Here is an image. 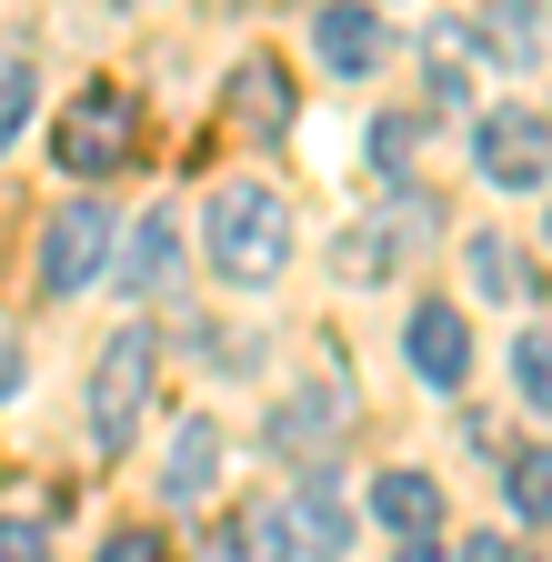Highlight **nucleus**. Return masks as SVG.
Listing matches in <instances>:
<instances>
[{"instance_id": "nucleus-8", "label": "nucleus", "mask_w": 552, "mask_h": 562, "mask_svg": "<svg viewBox=\"0 0 552 562\" xmlns=\"http://www.w3.org/2000/svg\"><path fill=\"white\" fill-rule=\"evenodd\" d=\"M341 432H352V392H341V382H312V392H292L282 412H271V452H282V462H292V452L312 462V452H331Z\"/></svg>"}, {"instance_id": "nucleus-5", "label": "nucleus", "mask_w": 552, "mask_h": 562, "mask_svg": "<svg viewBox=\"0 0 552 562\" xmlns=\"http://www.w3.org/2000/svg\"><path fill=\"white\" fill-rule=\"evenodd\" d=\"M472 161H482V181L493 191H532V181H552V121L542 111H482V131H472Z\"/></svg>"}, {"instance_id": "nucleus-3", "label": "nucleus", "mask_w": 552, "mask_h": 562, "mask_svg": "<svg viewBox=\"0 0 552 562\" xmlns=\"http://www.w3.org/2000/svg\"><path fill=\"white\" fill-rule=\"evenodd\" d=\"M131 140H142V101H131L121 81H91V91L60 101V121H50V161L71 171V181H111V171L131 161Z\"/></svg>"}, {"instance_id": "nucleus-17", "label": "nucleus", "mask_w": 552, "mask_h": 562, "mask_svg": "<svg viewBox=\"0 0 552 562\" xmlns=\"http://www.w3.org/2000/svg\"><path fill=\"white\" fill-rule=\"evenodd\" d=\"M512 382H522L532 412H552V331H522L512 341Z\"/></svg>"}, {"instance_id": "nucleus-18", "label": "nucleus", "mask_w": 552, "mask_h": 562, "mask_svg": "<svg viewBox=\"0 0 552 562\" xmlns=\"http://www.w3.org/2000/svg\"><path fill=\"white\" fill-rule=\"evenodd\" d=\"M21 121H31V70H0V151L21 140Z\"/></svg>"}, {"instance_id": "nucleus-16", "label": "nucleus", "mask_w": 552, "mask_h": 562, "mask_svg": "<svg viewBox=\"0 0 552 562\" xmlns=\"http://www.w3.org/2000/svg\"><path fill=\"white\" fill-rule=\"evenodd\" d=\"M462 251H472V281H482L493 302H512V292H522V261H512V241H503V232H472Z\"/></svg>"}, {"instance_id": "nucleus-21", "label": "nucleus", "mask_w": 552, "mask_h": 562, "mask_svg": "<svg viewBox=\"0 0 552 562\" xmlns=\"http://www.w3.org/2000/svg\"><path fill=\"white\" fill-rule=\"evenodd\" d=\"M423 140V121H372V151H382V171H402V151Z\"/></svg>"}, {"instance_id": "nucleus-10", "label": "nucleus", "mask_w": 552, "mask_h": 562, "mask_svg": "<svg viewBox=\"0 0 552 562\" xmlns=\"http://www.w3.org/2000/svg\"><path fill=\"white\" fill-rule=\"evenodd\" d=\"M222 482V422L212 412H191L181 432H171V462H161V492L171 503H201V492Z\"/></svg>"}, {"instance_id": "nucleus-6", "label": "nucleus", "mask_w": 552, "mask_h": 562, "mask_svg": "<svg viewBox=\"0 0 552 562\" xmlns=\"http://www.w3.org/2000/svg\"><path fill=\"white\" fill-rule=\"evenodd\" d=\"M121 222H111V201H71V211H50V232H41V292H81V281L111 261Z\"/></svg>"}, {"instance_id": "nucleus-14", "label": "nucleus", "mask_w": 552, "mask_h": 562, "mask_svg": "<svg viewBox=\"0 0 552 562\" xmlns=\"http://www.w3.org/2000/svg\"><path fill=\"white\" fill-rule=\"evenodd\" d=\"M482 41H493L503 70H532L542 60V11L532 0H493V11H482Z\"/></svg>"}, {"instance_id": "nucleus-15", "label": "nucleus", "mask_w": 552, "mask_h": 562, "mask_svg": "<svg viewBox=\"0 0 552 562\" xmlns=\"http://www.w3.org/2000/svg\"><path fill=\"white\" fill-rule=\"evenodd\" d=\"M503 492H512V513H522L532 532H552V452H522Z\"/></svg>"}, {"instance_id": "nucleus-9", "label": "nucleus", "mask_w": 552, "mask_h": 562, "mask_svg": "<svg viewBox=\"0 0 552 562\" xmlns=\"http://www.w3.org/2000/svg\"><path fill=\"white\" fill-rule=\"evenodd\" d=\"M402 351H412V372H423L432 392H462V372H472V331H462V312L452 302H423L402 322Z\"/></svg>"}, {"instance_id": "nucleus-7", "label": "nucleus", "mask_w": 552, "mask_h": 562, "mask_svg": "<svg viewBox=\"0 0 552 562\" xmlns=\"http://www.w3.org/2000/svg\"><path fill=\"white\" fill-rule=\"evenodd\" d=\"M312 50H322V70H341V81H372L382 11H372V0H322V11H312Z\"/></svg>"}, {"instance_id": "nucleus-13", "label": "nucleus", "mask_w": 552, "mask_h": 562, "mask_svg": "<svg viewBox=\"0 0 552 562\" xmlns=\"http://www.w3.org/2000/svg\"><path fill=\"white\" fill-rule=\"evenodd\" d=\"M171 271H181V222H171V211H151V222L121 241V281H131V292H161Z\"/></svg>"}, {"instance_id": "nucleus-11", "label": "nucleus", "mask_w": 552, "mask_h": 562, "mask_svg": "<svg viewBox=\"0 0 552 562\" xmlns=\"http://www.w3.org/2000/svg\"><path fill=\"white\" fill-rule=\"evenodd\" d=\"M232 121L251 140H282L292 131V81H282V60H241L232 70Z\"/></svg>"}, {"instance_id": "nucleus-19", "label": "nucleus", "mask_w": 552, "mask_h": 562, "mask_svg": "<svg viewBox=\"0 0 552 562\" xmlns=\"http://www.w3.org/2000/svg\"><path fill=\"white\" fill-rule=\"evenodd\" d=\"M101 562H171V552H161V532H151V522H131V532H111V542H101Z\"/></svg>"}, {"instance_id": "nucleus-1", "label": "nucleus", "mask_w": 552, "mask_h": 562, "mask_svg": "<svg viewBox=\"0 0 552 562\" xmlns=\"http://www.w3.org/2000/svg\"><path fill=\"white\" fill-rule=\"evenodd\" d=\"M341 542H352V513L331 503V482H292V492H261V503L232 513L222 532V562H341Z\"/></svg>"}, {"instance_id": "nucleus-22", "label": "nucleus", "mask_w": 552, "mask_h": 562, "mask_svg": "<svg viewBox=\"0 0 552 562\" xmlns=\"http://www.w3.org/2000/svg\"><path fill=\"white\" fill-rule=\"evenodd\" d=\"M462 562H522V552H512L503 532H472V542H462Z\"/></svg>"}, {"instance_id": "nucleus-24", "label": "nucleus", "mask_w": 552, "mask_h": 562, "mask_svg": "<svg viewBox=\"0 0 552 562\" xmlns=\"http://www.w3.org/2000/svg\"><path fill=\"white\" fill-rule=\"evenodd\" d=\"M402 562H442V552H432V542H402Z\"/></svg>"}, {"instance_id": "nucleus-2", "label": "nucleus", "mask_w": 552, "mask_h": 562, "mask_svg": "<svg viewBox=\"0 0 552 562\" xmlns=\"http://www.w3.org/2000/svg\"><path fill=\"white\" fill-rule=\"evenodd\" d=\"M201 251H212V271L241 281V292L282 281V261H292V201L261 191V181H222L212 191V222H201Z\"/></svg>"}, {"instance_id": "nucleus-4", "label": "nucleus", "mask_w": 552, "mask_h": 562, "mask_svg": "<svg viewBox=\"0 0 552 562\" xmlns=\"http://www.w3.org/2000/svg\"><path fill=\"white\" fill-rule=\"evenodd\" d=\"M151 372H161V331L121 322L101 341V362H91V442L101 452H131V432H142V412H151Z\"/></svg>"}, {"instance_id": "nucleus-20", "label": "nucleus", "mask_w": 552, "mask_h": 562, "mask_svg": "<svg viewBox=\"0 0 552 562\" xmlns=\"http://www.w3.org/2000/svg\"><path fill=\"white\" fill-rule=\"evenodd\" d=\"M0 562H50V532L41 522H0Z\"/></svg>"}, {"instance_id": "nucleus-12", "label": "nucleus", "mask_w": 552, "mask_h": 562, "mask_svg": "<svg viewBox=\"0 0 552 562\" xmlns=\"http://www.w3.org/2000/svg\"><path fill=\"white\" fill-rule=\"evenodd\" d=\"M372 522L402 532V542H432V522H442V482H423V472H382V482H372Z\"/></svg>"}, {"instance_id": "nucleus-23", "label": "nucleus", "mask_w": 552, "mask_h": 562, "mask_svg": "<svg viewBox=\"0 0 552 562\" xmlns=\"http://www.w3.org/2000/svg\"><path fill=\"white\" fill-rule=\"evenodd\" d=\"M0 402H21V341L0 331Z\"/></svg>"}]
</instances>
